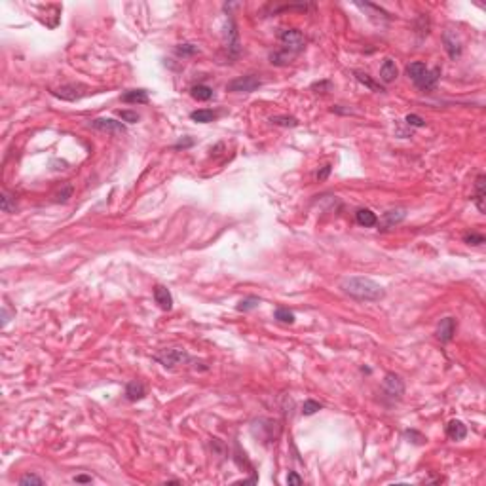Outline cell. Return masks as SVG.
Listing matches in <instances>:
<instances>
[{
  "mask_svg": "<svg viewBox=\"0 0 486 486\" xmlns=\"http://www.w3.org/2000/svg\"><path fill=\"white\" fill-rule=\"evenodd\" d=\"M340 289L348 297L355 298L359 302H378L386 297V289L380 283L369 278H359V276L344 278L340 281Z\"/></svg>",
  "mask_w": 486,
  "mask_h": 486,
  "instance_id": "1",
  "label": "cell"
},
{
  "mask_svg": "<svg viewBox=\"0 0 486 486\" xmlns=\"http://www.w3.org/2000/svg\"><path fill=\"white\" fill-rule=\"evenodd\" d=\"M279 40L283 44V50L293 55L300 54L306 48V38L297 29H285V31H281L279 33Z\"/></svg>",
  "mask_w": 486,
  "mask_h": 486,
  "instance_id": "2",
  "label": "cell"
},
{
  "mask_svg": "<svg viewBox=\"0 0 486 486\" xmlns=\"http://www.w3.org/2000/svg\"><path fill=\"white\" fill-rule=\"evenodd\" d=\"M154 359L160 361L165 369H175L177 365H182V363H186V361H192L188 357V353L184 350H179V348H167V350H162L158 351L156 355H154Z\"/></svg>",
  "mask_w": 486,
  "mask_h": 486,
  "instance_id": "3",
  "label": "cell"
},
{
  "mask_svg": "<svg viewBox=\"0 0 486 486\" xmlns=\"http://www.w3.org/2000/svg\"><path fill=\"white\" fill-rule=\"evenodd\" d=\"M262 86V80L255 74L249 76H239L235 80L228 82L226 84V91H232V93H253L255 90H259Z\"/></svg>",
  "mask_w": 486,
  "mask_h": 486,
  "instance_id": "4",
  "label": "cell"
},
{
  "mask_svg": "<svg viewBox=\"0 0 486 486\" xmlns=\"http://www.w3.org/2000/svg\"><path fill=\"white\" fill-rule=\"evenodd\" d=\"M384 391H386V395L389 399L399 401L401 397L405 395V382H403V378L399 374L389 372V374H386V378H384Z\"/></svg>",
  "mask_w": 486,
  "mask_h": 486,
  "instance_id": "5",
  "label": "cell"
},
{
  "mask_svg": "<svg viewBox=\"0 0 486 486\" xmlns=\"http://www.w3.org/2000/svg\"><path fill=\"white\" fill-rule=\"evenodd\" d=\"M90 126L97 131H103V133H112V135H122L126 133V126L122 122H118L114 118H95L91 120Z\"/></svg>",
  "mask_w": 486,
  "mask_h": 486,
  "instance_id": "6",
  "label": "cell"
},
{
  "mask_svg": "<svg viewBox=\"0 0 486 486\" xmlns=\"http://www.w3.org/2000/svg\"><path fill=\"white\" fill-rule=\"evenodd\" d=\"M52 93H54L57 99L78 101L88 93V88H86L84 84H65V86H61L59 90H54Z\"/></svg>",
  "mask_w": 486,
  "mask_h": 486,
  "instance_id": "7",
  "label": "cell"
},
{
  "mask_svg": "<svg viewBox=\"0 0 486 486\" xmlns=\"http://www.w3.org/2000/svg\"><path fill=\"white\" fill-rule=\"evenodd\" d=\"M442 42H444V50H446L448 57L456 61L459 55H461V44H459V38L456 36V33L454 31H444Z\"/></svg>",
  "mask_w": 486,
  "mask_h": 486,
  "instance_id": "8",
  "label": "cell"
},
{
  "mask_svg": "<svg viewBox=\"0 0 486 486\" xmlns=\"http://www.w3.org/2000/svg\"><path fill=\"white\" fill-rule=\"evenodd\" d=\"M441 78V67H435V69H427V72L423 74L420 80L416 82V88H420L422 91H433L437 88V82Z\"/></svg>",
  "mask_w": 486,
  "mask_h": 486,
  "instance_id": "9",
  "label": "cell"
},
{
  "mask_svg": "<svg viewBox=\"0 0 486 486\" xmlns=\"http://www.w3.org/2000/svg\"><path fill=\"white\" fill-rule=\"evenodd\" d=\"M454 333H456V321L452 317L441 319V323L437 327V338L441 342H450L452 338H454Z\"/></svg>",
  "mask_w": 486,
  "mask_h": 486,
  "instance_id": "10",
  "label": "cell"
},
{
  "mask_svg": "<svg viewBox=\"0 0 486 486\" xmlns=\"http://www.w3.org/2000/svg\"><path fill=\"white\" fill-rule=\"evenodd\" d=\"M154 300H156V304L162 308L163 312H169L173 308L171 293H169V289L163 287V285H156L154 287Z\"/></svg>",
  "mask_w": 486,
  "mask_h": 486,
  "instance_id": "11",
  "label": "cell"
},
{
  "mask_svg": "<svg viewBox=\"0 0 486 486\" xmlns=\"http://www.w3.org/2000/svg\"><path fill=\"white\" fill-rule=\"evenodd\" d=\"M226 48L232 55L239 54V36H237V31H235V25L232 19H228V29H226Z\"/></svg>",
  "mask_w": 486,
  "mask_h": 486,
  "instance_id": "12",
  "label": "cell"
},
{
  "mask_svg": "<svg viewBox=\"0 0 486 486\" xmlns=\"http://www.w3.org/2000/svg\"><path fill=\"white\" fill-rule=\"evenodd\" d=\"M446 435L452 441H463L467 437V427L461 420H450L446 425Z\"/></svg>",
  "mask_w": 486,
  "mask_h": 486,
  "instance_id": "13",
  "label": "cell"
},
{
  "mask_svg": "<svg viewBox=\"0 0 486 486\" xmlns=\"http://www.w3.org/2000/svg\"><path fill=\"white\" fill-rule=\"evenodd\" d=\"M475 203L480 213L486 211V177L478 175L477 182H475Z\"/></svg>",
  "mask_w": 486,
  "mask_h": 486,
  "instance_id": "14",
  "label": "cell"
},
{
  "mask_svg": "<svg viewBox=\"0 0 486 486\" xmlns=\"http://www.w3.org/2000/svg\"><path fill=\"white\" fill-rule=\"evenodd\" d=\"M355 6H357V8H361L363 12H369V14H370L369 18L372 19V21H376V23H384V21H387V18H389V16H387V12H384L380 6L370 4V2H365V4L357 2Z\"/></svg>",
  "mask_w": 486,
  "mask_h": 486,
  "instance_id": "15",
  "label": "cell"
},
{
  "mask_svg": "<svg viewBox=\"0 0 486 486\" xmlns=\"http://www.w3.org/2000/svg\"><path fill=\"white\" fill-rule=\"evenodd\" d=\"M397 74H399L397 65L391 59H386L382 63V67H380V80L384 82V84H391V82H395Z\"/></svg>",
  "mask_w": 486,
  "mask_h": 486,
  "instance_id": "16",
  "label": "cell"
},
{
  "mask_svg": "<svg viewBox=\"0 0 486 486\" xmlns=\"http://www.w3.org/2000/svg\"><path fill=\"white\" fill-rule=\"evenodd\" d=\"M126 397L129 401H141V399H144L146 397V387H144L143 382H137V380L129 382L126 386Z\"/></svg>",
  "mask_w": 486,
  "mask_h": 486,
  "instance_id": "17",
  "label": "cell"
},
{
  "mask_svg": "<svg viewBox=\"0 0 486 486\" xmlns=\"http://www.w3.org/2000/svg\"><path fill=\"white\" fill-rule=\"evenodd\" d=\"M406 218V209L399 207V209H391L384 213V228H393L395 224L403 222Z\"/></svg>",
  "mask_w": 486,
  "mask_h": 486,
  "instance_id": "18",
  "label": "cell"
},
{
  "mask_svg": "<svg viewBox=\"0 0 486 486\" xmlns=\"http://www.w3.org/2000/svg\"><path fill=\"white\" fill-rule=\"evenodd\" d=\"M355 220H357V224L365 226V228H372V226H376V222H378V216L374 215L370 209H359L355 213Z\"/></svg>",
  "mask_w": 486,
  "mask_h": 486,
  "instance_id": "19",
  "label": "cell"
},
{
  "mask_svg": "<svg viewBox=\"0 0 486 486\" xmlns=\"http://www.w3.org/2000/svg\"><path fill=\"white\" fill-rule=\"evenodd\" d=\"M425 72H427V65L423 63V61H414V63L406 65V74H408V78L414 82V84L422 78Z\"/></svg>",
  "mask_w": 486,
  "mask_h": 486,
  "instance_id": "20",
  "label": "cell"
},
{
  "mask_svg": "<svg viewBox=\"0 0 486 486\" xmlns=\"http://www.w3.org/2000/svg\"><path fill=\"white\" fill-rule=\"evenodd\" d=\"M122 101L124 103H148V93L146 90H129L126 93H122Z\"/></svg>",
  "mask_w": 486,
  "mask_h": 486,
  "instance_id": "21",
  "label": "cell"
},
{
  "mask_svg": "<svg viewBox=\"0 0 486 486\" xmlns=\"http://www.w3.org/2000/svg\"><path fill=\"white\" fill-rule=\"evenodd\" d=\"M190 118H192L194 122H198V124H209V122L215 120L216 114L213 112V110H209V108H199V110H194V112L190 114Z\"/></svg>",
  "mask_w": 486,
  "mask_h": 486,
  "instance_id": "22",
  "label": "cell"
},
{
  "mask_svg": "<svg viewBox=\"0 0 486 486\" xmlns=\"http://www.w3.org/2000/svg\"><path fill=\"white\" fill-rule=\"evenodd\" d=\"M353 74H355V78H357V80H359L361 84H363V86H367V88H369L370 91H376V93H384V88H382L380 84H376V82L372 80L369 74H365V72H361V71H355Z\"/></svg>",
  "mask_w": 486,
  "mask_h": 486,
  "instance_id": "23",
  "label": "cell"
},
{
  "mask_svg": "<svg viewBox=\"0 0 486 486\" xmlns=\"http://www.w3.org/2000/svg\"><path fill=\"white\" fill-rule=\"evenodd\" d=\"M190 95H192L196 101H209L211 97H213V90H211L209 86L199 84V86H194V88L190 90Z\"/></svg>",
  "mask_w": 486,
  "mask_h": 486,
  "instance_id": "24",
  "label": "cell"
},
{
  "mask_svg": "<svg viewBox=\"0 0 486 486\" xmlns=\"http://www.w3.org/2000/svg\"><path fill=\"white\" fill-rule=\"evenodd\" d=\"M270 122L274 126H281V127H297L298 120L295 116H272Z\"/></svg>",
  "mask_w": 486,
  "mask_h": 486,
  "instance_id": "25",
  "label": "cell"
},
{
  "mask_svg": "<svg viewBox=\"0 0 486 486\" xmlns=\"http://www.w3.org/2000/svg\"><path fill=\"white\" fill-rule=\"evenodd\" d=\"M0 209L4 213H14L16 211V198H12L8 192H2V198H0Z\"/></svg>",
  "mask_w": 486,
  "mask_h": 486,
  "instance_id": "26",
  "label": "cell"
},
{
  "mask_svg": "<svg viewBox=\"0 0 486 486\" xmlns=\"http://www.w3.org/2000/svg\"><path fill=\"white\" fill-rule=\"evenodd\" d=\"M274 317L278 319V321H281V323H295V314L293 312H289L287 308H278L276 310V314H274Z\"/></svg>",
  "mask_w": 486,
  "mask_h": 486,
  "instance_id": "27",
  "label": "cell"
},
{
  "mask_svg": "<svg viewBox=\"0 0 486 486\" xmlns=\"http://www.w3.org/2000/svg\"><path fill=\"white\" fill-rule=\"evenodd\" d=\"M321 408H323L321 403H317V401H314V399H308V401H304V405H302V414L312 416V414H315L317 410H321Z\"/></svg>",
  "mask_w": 486,
  "mask_h": 486,
  "instance_id": "28",
  "label": "cell"
},
{
  "mask_svg": "<svg viewBox=\"0 0 486 486\" xmlns=\"http://www.w3.org/2000/svg\"><path fill=\"white\" fill-rule=\"evenodd\" d=\"M261 304V300L257 297H247L245 300H241L239 304H237V310L239 312H249V310H255V308Z\"/></svg>",
  "mask_w": 486,
  "mask_h": 486,
  "instance_id": "29",
  "label": "cell"
},
{
  "mask_svg": "<svg viewBox=\"0 0 486 486\" xmlns=\"http://www.w3.org/2000/svg\"><path fill=\"white\" fill-rule=\"evenodd\" d=\"M177 54L182 55V57H188V55L199 54V48L196 44H180L177 46Z\"/></svg>",
  "mask_w": 486,
  "mask_h": 486,
  "instance_id": "30",
  "label": "cell"
},
{
  "mask_svg": "<svg viewBox=\"0 0 486 486\" xmlns=\"http://www.w3.org/2000/svg\"><path fill=\"white\" fill-rule=\"evenodd\" d=\"M291 57H293V54H289V52H276V54L270 55V61L274 65H287Z\"/></svg>",
  "mask_w": 486,
  "mask_h": 486,
  "instance_id": "31",
  "label": "cell"
},
{
  "mask_svg": "<svg viewBox=\"0 0 486 486\" xmlns=\"http://www.w3.org/2000/svg\"><path fill=\"white\" fill-rule=\"evenodd\" d=\"M19 484H21V486H31V484L42 486V484H44V480H42L40 477H36V475H31V473H27V475H23V477L19 478Z\"/></svg>",
  "mask_w": 486,
  "mask_h": 486,
  "instance_id": "32",
  "label": "cell"
},
{
  "mask_svg": "<svg viewBox=\"0 0 486 486\" xmlns=\"http://www.w3.org/2000/svg\"><path fill=\"white\" fill-rule=\"evenodd\" d=\"M71 196H72V186H71V184H65L63 188L55 194V201L65 203V201H69V198H71Z\"/></svg>",
  "mask_w": 486,
  "mask_h": 486,
  "instance_id": "33",
  "label": "cell"
},
{
  "mask_svg": "<svg viewBox=\"0 0 486 486\" xmlns=\"http://www.w3.org/2000/svg\"><path fill=\"white\" fill-rule=\"evenodd\" d=\"M118 116L122 118V122H127V124H137L139 118H141L137 112H133V110H120Z\"/></svg>",
  "mask_w": 486,
  "mask_h": 486,
  "instance_id": "34",
  "label": "cell"
},
{
  "mask_svg": "<svg viewBox=\"0 0 486 486\" xmlns=\"http://www.w3.org/2000/svg\"><path fill=\"white\" fill-rule=\"evenodd\" d=\"M312 90H314L315 93H327V91L333 90V84H331L329 80L315 82V84H312Z\"/></svg>",
  "mask_w": 486,
  "mask_h": 486,
  "instance_id": "35",
  "label": "cell"
},
{
  "mask_svg": "<svg viewBox=\"0 0 486 486\" xmlns=\"http://www.w3.org/2000/svg\"><path fill=\"white\" fill-rule=\"evenodd\" d=\"M463 241L467 243V245H482L486 239H484V235H482V234H475V232H473V234L465 235V237H463Z\"/></svg>",
  "mask_w": 486,
  "mask_h": 486,
  "instance_id": "36",
  "label": "cell"
},
{
  "mask_svg": "<svg viewBox=\"0 0 486 486\" xmlns=\"http://www.w3.org/2000/svg\"><path fill=\"white\" fill-rule=\"evenodd\" d=\"M405 122L408 124V126H412V127H423V126H425V120H423L422 116H418V114H408V116L405 118Z\"/></svg>",
  "mask_w": 486,
  "mask_h": 486,
  "instance_id": "37",
  "label": "cell"
},
{
  "mask_svg": "<svg viewBox=\"0 0 486 486\" xmlns=\"http://www.w3.org/2000/svg\"><path fill=\"white\" fill-rule=\"evenodd\" d=\"M302 482H304V480H302V477H298V475H297V473H295V471H291V473H289V475H287V484L300 486V484H302Z\"/></svg>",
  "mask_w": 486,
  "mask_h": 486,
  "instance_id": "38",
  "label": "cell"
},
{
  "mask_svg": "<svg viewBox=\"0 0 486 486\" xmlns=\"http://www.w3.org/2000/svg\"><path fill=\"white\" fill-rule=\"evenodd\" d=\"M331 169H333L331 165H325L321 171H317V175H315V177H317V180H325V179H327V177H329V173H331Z\"/></svg>",
  "mask_w": 486,
  "mask_h": 486,
  "instance_id": "39",
  "label": "cell"
},
{
  "mask_svg": "<svg viewBox=\"0 0 486 486\" xmlns=\"http://www.w3.org/2000/svg\"><path fill=\"white\" fill-rule=\"evenodd\" d=\"M74 482H91V477H88V475H76Z\"/></svg>",
  "mask_w": 486,
  "mask_h": 486,
  "instance_id": "40",
  "label": "cell"
},
{
  "mask_svg": "<svg viewBox=\"0 0 486 486\" xmlns=\"http://www.w3.org/2000/svg\"><path fill=\"white\" fill-rule=\"evenodd\" d=\"M192 143H194L192 139H186V141H179V143L175 144V148H184V146H190Z\"/></svg>",
  "mask_w": 486,
  "mask_h": 486,
  "instance_id": "41",
  "label": "cell"
},
{
  "mask_svg": "<svg viewBox=\"0 0 486 486\" xmlns=\"http://www.w3.org/2000/svg\"><path fill=\"white\" fill-rule=\"evenodd\" d=\"M8 321H10V314H8V310L4 308V310H2V325L6 327V325H8Z\"/></svg>",
  "mask_w": 486,
  "mask_h": 486,
  "instance_id": "42",
  "label": "cell"
}]
</instances>
